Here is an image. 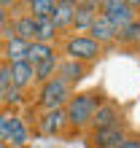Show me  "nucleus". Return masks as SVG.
<instances>
[{
	"instance_id": "1",
	"label": "nucleus",
	"mask_w": 140,
	"mask_h": 148,
	"mask_svg": "<svg viewBox=\"0 0 140 148\" xmlns=\"http://www.w3.org/2000/svg\"><path fill=\"white\" fill-rule=\"evenodd\" d=\"M105 100V94L97 89H86V92H73L70 100L65 102V119H67V129L70 132H84L89 129V121L94 116V110L100 108V102Z\"/></svg>"
},
{
	"instance_id": "2",
	"label": "nucleus",
	"mask_w": 140,
	"mask_h": 148,
	"mask_svg": "<svg viewBox=\"0 0 140 148\" xmlns=\"http://www.w3.org/2000/svg\"><path fill=\"white\" fill-rule=\"evenodd\" d=\"M57 54L62 59H73V62H84V65H94L102 57V46L97 40H92L86 32H65L57 40Z\"/></svg>"
},
{
	"instance_id": "3",
	"label": "nucleus",
	"mask_w": 140,
	"mask_h": 148,
	"mask_svg": "<svg viewBox=\"0 0 140 148\" xmlns=\"http://www.w3.org/2000/svg\"><path fill=\"white\" fill-rule=\"evenodd\" d=\"M70 94H73L70 86H65L62 81H57V78H51V81L35 86L32 102H30L27 108L32 113H40V110H62L65 102L70 100Z\"/></svg>"
},
{
	"instance_id": "4",
	"label": "nucleus",
	"mask_w": 140,
	"mask_h": 148,
	"mask_svg": "<svg viewBox=\"0 0 140 148\" xmlns=\"http://www.w3.org/2000/svg\"><path fill=\"white\" fill-rule=\"evenodd\" d=\"M27 124H30V132L38 135V137H62L67 132L65 110H40V113H32V116L27 119Z\"/></svg>"
},
{
	"instance_id": "5",
	"label": "nucleus",
	"mask_w": 140,
	"mask_h": 148,
	"mask_svg": "<svg viewBox=\"0 0 140 148\" xmlns=\"http://www.w3.org/2000/svg\"><path fill=\"white\" fill-rule=\"evenodd\" d=\"M100 14L116 30H124L129 22L137 19V3H127V0H102L100 3Z\"/></svg>"
},
{
	"instance_id": "6",
	"label": "nucleus",
	"mask_w": 140,
	"mask_h": 148,
	"mask_svg": "<svg viewBox=\"0 0 140 148\" xmlns=\"http://www.w3.org/2000/svg\"><path fill=\"white\" fill-rule=\"evenodd\" d=\"M127 135H129V127L124 121V124H116V127L92 129V132H86L84 137H86V148H116Z\"/></svg>"
},
{
	"instance_id": "7",
	"label": "nucleus",
	"mask_w": 140,
	"mask_h": 148,
	"mask_svg": "<svg viewBox=\"0 0 140 148\" xmlns=\"http://www.w3.org/2000/svg\"><path fill=\"white\" fill-rule=\"evenodd\" d=\"M116 124H124V108H121L116 100L105 97L100 102V108L94 110V116H92L86 132H92V129H105V127H116Z\"/></svg>"
},
{
	"instance_id": "8",
	"label": "nucleus",
	"mask_w": 140,
	"mask_h": 148,
	"mask_svg": "<svg viewBox=\"0 0 140 148\" xmlns=\"http://www.w3.org/2000/svg\"><path fill=\"white\" fill-rule=\"evenodd\" d=\"M97 14H100V0H81V3H75L70 32H86L92 27V22L97 19Z\"/></svg>"
},
{
	"instance_id": "9",
	"label": "nucleus",
	"mask_w": 140,
	"mask_h": 148,
	"mask_svg": "<svg viewBox=\"0 0 140 148\" xmlns=\"http://www.w3.org/2000/svg\"><path fill=\"white\" fill-rule=\"evenodd\" d=\"M89 75V65L84 62H73V59H59V67H57V81H62L65 86H70V89L75 92V86L84 81V78Z\"/></svg>"
},
{
	"instance_id": "10",
	"label": "nucleus",
	"mask_w": 140,
	"mask_h": 148,
	"mask_svg": "<svg viewBox=\"0 0 140 148\" xmlns=\"http://www.w3.org/2000/svg\"><path fill=\"white\" fill-rule=\"evenodd\" d=\"M73 8L75 0H54V11H51V24H54L57 35H65L70 32V24H73Z\"/></svg>"
},
{
	"instance_id": "11",
	"label": "nucleus",
	"mask_w": 140,
	"mask_h": 148,
	"mask_svg": "<svg viewBox=\"0 0 140 148\" xmlns=\"http://www.w3.org/2000/svg\"><path fill=\"white\" fill-rule=\"evenodd\" d=\"M86 35H89L92 40H97L100 46H108V43H116V35H119V30L113 27V24L105 19L102 14H97V19L92 22V27L86 30Z\"/></svg>"
},
{
	"instance_id": "12",
	"label": "nucleus",
	"mask_w": 140,
	"mask_h": 148,
	"mask_svg": "<svg viewBox=\"0 0 140 148\" xmlns=\"http://www.w3.org/2000/svg\"><path fill=\"white\" fill-rule=\"evenodd\" d=\"M11 86H16V89H22V92H30L35 86V67L30 62L11 65Z\"/></svg>"
},
{
	"instance_id": "13",
	"label": "nucleus",
	"mask_w": 140,
	"mask_h": 148,
	"mask_svg": "<svg viewBox=\"0 0 140 148\" xmlns=\"http://www.w3.org/2000/svg\"><path fill=\"white\" fill-rule=\"evenodd\" d=\"M27 46H30V43H24V40H19V38L3 40V43H0V59H3L5 65H16V62H24Z\"/></svg>"
},
{
	"instance_id": "14",
	"label": "nucleus",
	"mask_w": 140,
	"mask_h": 148,
	"mask_svg": "<svg viewBox=\"0 0 140 148\" xmlns=\"http://www.w3.org/2000/svg\"><path fill=\"white\" fill-rule=\"evenodd\" d=\"M5 143H8V148H30L32 145V132H30V124H27L24 116H19V121L14 124Z\"/></svg>"
},
{
	"instance_id": "15",
	"label": "nucleus",
	"mask_w": 140,
	"mask_h": 148,
	"mask_svg": "<svg viewBox=\"0 0 140 148\" xmlns=\"http://www.w3.org/2000/svg\"><path fill=\"white\" fill-rule=\"evenodd\" d=\"M11 22H14V35L24 40V43H32L35 40V22L30 14H11Z\"/></svg>"
},
{
	"instance_id": "16",
	"label": "nucleus",
	"mask_w": 140,
	"mask_h": 148,
	"mask_svg": "<svg viewBox=\"0 0 140 148\" xmlns=\"http://www.w3.org/2000/svg\"><path fill=\"white\" fill-rule=\"evenodd\" d=\"M54 54H57V46H51V43H38V40H32L30 46H27L24 62H30V65L35 67V65L46 62V59H49V57H54Z\"/></svg>"
},
{
	"instance_id": "17",
	"label": "nucleus",
	"mask_w": 140,
	"mask_h": 148,
	"mask_svg": "<svg viewBox=\"0 0 140 148\" xmlns=\"http://www.w3.org/2000/svg\"><path fill=\"white\" fill-rule=\"evenodd\" d=\"M116 43H121V46H127V49H140V16L135 22H129L124 30H119Z\"/></svg>"
},
{
	"instance_id": "18",
	"label": "nucleus",
	"mask_w": 140,
	"mask_h": 148,
	"mask_svg": "<svg viewBox=\"0 0 140 148\" xmlns=\"http://www.w3.org/2000/svg\"><path fill=\"white\" fill-rule=\"evenodd\" d=\"M27 105H30L27 92L16 89V86H8V89H3V108H8V110H19V108H27Z\"/></svg>"
},
{
	"instance_id": "19",
	"label": "nucleus",
	"mask_w": 140,
	"mask_h": 148,
	"mask_svg": "<svg viewBox=\"0 0 140 148\" xmlns=\"http://www.w3.org/2000/svg\"><path fill=\"white\" fill-rule=\"evenodd\" d=\"M59 54H54V57H49L46 62H40V65H35V86H40V84H46V81H51V78L57 75V67H59Z\"/></svg>"
},
{
	"instance_id": "20",
	"label": "nucleus",
	"mask_w": 140,
	"mask_h": 148,
	"mask_svg": "<svg viewBox=\"0 0 140 148\" xmlns=\"http://www.w3.org/2000/svg\"><path fill=\"white\" fill-rule=\"evenodd\" d=\"M35 22V40L38 43H51V46H57V30H54V24H51V19H32Z\"/></svg>"
},
{
	"instance_id": "21",
	"label": "nucleus",
	"mask_w": 140,
	"mask_h": 148,
	"mask_svg": "<svg viewBox=\"0 0 140 148\" xmlns=\"http://www.w3.org/2000/svg\"><path fill=\"white\" fill-rule=\"evenodd\" d=\"M54 11V0H30L24 3V14H30L32 19H49Z\"/></svg>"
},
{
	"instance_id": "22",
	"label": "nucleus",
	"mask_w": 140,
	"mask_h": 148,
	"mask_svg": "<svg viewBox=\"0 0 140 148\" xmlns=\"http://www.w3.org/2000/svg\"><path fill=\"white\" fill-rule=\"evenodd\" d=\"M19 116L22 113L19 110H8V108H0V140H8V135H11V129H14V124L19 121Z\"/></svg>"
},
{
	"instance_id": "23",
	"label": "nucleus",
	"mask_w": 140,
	"mask_h": 148,
	"mask_svg": "<svg viewBox=\"0 0 140 148\" xmlns=\"http://www.w3.org/2000/svg\"><path fill=\"white\" fill-rule=\"evenodd\" d=\"M116 148H140V135H137V132H129Z\"/></svg>"
},
{
	"instance_id": "24",
	"label": "nucleus",
	"mask_w": 140,
	"mask_h": 148,
	"mask_svg": "<svg viewBox=\"0 0 140 148\" xmlns=\"http://www.w3.org/2000/svg\"><path fill=\"white\" fill-rule=\"evenodd\" d=\"M11 86V65H0V89H8Z\"/></svg>"
},
{
	"instance_id": "25",
	"label": "nucleus",
	"mask_w": 140,
	"mask_h": 148,
	"mask_svg": "<svg viewBox=\"0 0 140 148\" xmlns=\"http://www.w3.org/2000/svg\"><path fill=\"white\" fill-rule=\"evenodd\" d=\"M11 38H16V35H14V22L8 19L3 27H0V43H3V40H11Z\"/></svg>"
},
{
	"instance_id": "26",
	"label": "nucleus",
	"mask_w": 140,
	"mask_h": 148,
	"mask_svg": "<svg viewBox=\"0 0 140 148\" xmlns=\"http://www.w3.org/2000/svg\"><path fill=\"white\" fill-rule=\"evenodd\" d=\"M8 8H14V3H0V27L11 19V11H8Z\"/></svg>"
},
{
	"instance_id": "27",
	"label": "nucleus",
	"mask_w": 140,
	"mask_h": 148,
	"mask_svg": "<svg viewBox=\"0 0 140 148\" xmlns=\"http://www.w3.org/2000/svg\"><path fill=\"white\" fill-rule=\"evenodd\" d=\"M0 148H8V143H3V140H0Z\"/></svg>"
},
{
	"instance_id": "28",
	"label": "nucleus",
	"mask_w": 140,
	"mask_h": 148,
	"mask_svg": "<svg viewBox=\"0 0 140 148\" xmlns=\"http://www.w3.org/2000/svg\"><path fill=\"white\" fill-rule=\"evenodd\" d=\"M0 65H3V59H0Z\"/></svg>"
},
{
	"instance_id": "29",
	"label": "nucleus",
	"mask_w": 140,
	"mask_h": 148,
	"mask_svg": "<svg viewBox=\"0 0 140 148\" xmlns=\"http://www.w3.org/2000/svg\"><path fill=\"white\" fill-rule=\"evenodd\" d=\"M30 148H35V145H30Z\"/></svg>"
}]
</instances>
